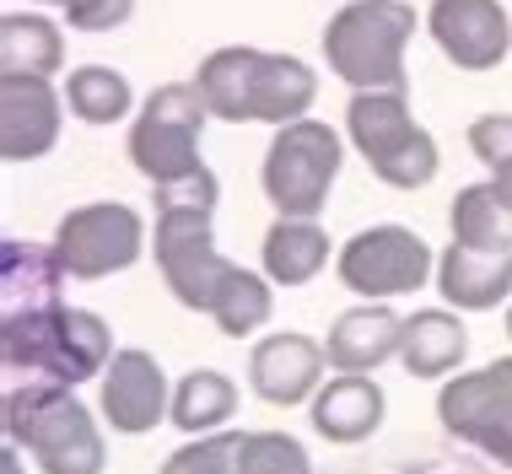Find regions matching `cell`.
I'll return each mask as SVG.
<instances>
[{
  "instance_id": "obj_27",
  "label": "cell",
  "mask_w": 512,
  "mask_h": 474,
  "mask_svg": "<svg viewBox=\"0 0 512 474\" xmlns=\"http://www.w3.org/2000/svg\"><path fill=\"white\" fill-rule=\"evenodd\" d=\"M469 151L491 167H512V114H486L469 124Z\"/></svg>"
},
{
  "instance_id": "obj_23",
  "label": "cell",
  "mask_w": 512,
  "mask_h": 474,
  "mask_svg": "<svg viewBox=\"0 0 512 474\" xmlns=\"http://www.w3.org/2000/svg\"><path fill=\"white\" fill-rule=\"evenodd\" d=\"M238 410V388L232 378H221V372H189L184 383L173 388V426L178 431H211L221 426L227 415Z\"/></svg>"
},
{
  "instance_id": "obj_15",
  "label": "cell",
  "mask_w": 512,
  "mask_h": 474,
  "mask_svg": "<svg viewBox=\"0 0 512 474\" xmlns=\"http://www.w3.org/2000/svg\"><path fill=\"white\" fill-rule=\"evenodd\" d=\"M318 378H324V345H313L308 334H270L248 356V383L270 404H302Z\"/></svg>"
},
{
  "instance_id": "obj_10",
  "label": "cell",
  "mask_w": 512,
  "mask_h": 474,
  "mask_svg": "<svg viewBox=\"0 0 512 474\" xmlns=\"http://www.w3.org/2000/svg\"><path fill=\"white\" fill-rule=\"evenodd\" d=\"M437 415L459 442H475L480 453L512 469V361L453 378L437 399Z\"/></svg>"
},
{
  "instance_id": "obj_20",
  "label": "cell",
  "mask_w": 512,
  "mask_h": 474,
  "mask_svg": "<svg viewBox=\"0 0 512 474\" xmlns=\"http://www.w3.org/2000/svg\"><path fill=\"white\" fill-rule=\"evenodd\" d=\"M65 65V38L44 17H0V76H54Z\"/></svg>"
},
{
  "instance_id": "obj_16",
  "label": "cell",
  "mask_w": 512,
  "mask_h": 474,
  "mask_svg": "<svg viewBox=\"0 0 512 474\" xmlns=\"http://www.w3.org/2000/svg\"><path fill=\"white\" fill-rule=\"evenodd\" d=\"M313 426L329 442H362L383 426V388L367 372H340L313 394Z\"/></svg>"
},
{
  "instance_id": "obj_19",
  "label": "cell",
  "mask_w": 512,
  "mask_h": 474,
  "mask_svg": "<svg viewBox=\"0 0 512 474\" xmlns=\"http://www.w3.org/2000/svg\"><path fill=\"white\" fill-rule=\"evenodd\" d=\"M464 324L448 313H415L405 318V340H399V361H405L410 378H442L464 361Z\"/></svg>"
},
{
  "instance_id": "obj_31",
  "label": "cell",
  "mask_w": 512,
  "mask_h": 474,
  "mask_svg": "<svg viewBox=\"0 0 512 474\" xmlns=\"http://www.w3.org/2000/svg\"><path fill=\"white\" fill-rule=\"evenodd\" d=\"M507 334H512V313H507Z\"/></svg>"
},
{
  "instance_id": "obj_2",
  "label": "cell",
  "mask_w": 512,
  "mask_h": 474,
  "mask_svg": "<svg viewBox=\"0 0 512 474\" xmlns=\"http://www.w3.org/2000/svg\"><path fill=\"white\" fill-rule=\"evenodd\" d=\"M195 87L216 119L232 124H297L302 108L313 103L318 81L292 54H265V49H216L200 65Z\"/></svg>"
},
{
  "instance_id": "obj_25",
  "label": "cell",
  "mask_w": 512,
  "mask_h": 474,
  "mask_svg": "<svg viewBox=\"0 0 512 474\" xmlns=\"http://www.w3.org/2000/svg\"><path fill=\"white\" fill-rule=\"evenodd\" d=\"M238 474H313L308 453L286 431H243L238 448Z\"/></svg>"
},
{
  "instance_id": "obj_30",
  "label": "cell",
  "mask_w": 512,
  "mask_h": 474,
  "mask_svg": "<svg viewBox=\"0 0 512 474\" xmlns=\"http://www.w3.org/2000/svg\"><path fill=\"white\" fill-rule=\"evenodd\" d=\"M6 474H17V453H6Z\"/></svg>"
},
{
  "instance_id": "obj_3",
  "label": "cell",
  "mask_w": 512,
  "mask_h": 474,
  "mask_svg": "<svg viewBox=\"0 0 512 474\" xmlns=\"http://www.w3.org/2000/svg\"><path fill=\"white\" fill-rule=\"evenodd\" d=\"M415 11L405 0H351L324 27V60L356 92H405V44Z\"/></svg>"
},
{
  "instance_id": "obj_18",
  "label": "cell",
  "mask_w": 512,
  "mask_h": 474,
  "mask_svg": "<svg viewBox=\"0 0 512 474\" xmlns=\"http://www.w3.org/2000/svg\"><path fill=\"white\" fill-rule=\"evenodd\" d=\"M437 286L453 308L464 313H486L512 291V254H480V248L453 243L437 259Z\"/></svg>"
},
{
  "instance_id": "obj_7",
  "label": "cell",
  "mask_w": 512,
  "mask_h": 474,
  "mask_svg": "<svg viewBox=\"0 0 512 474\" xmlns=\"http://www.w3.org/2000/svg\"><path fill=\"white\" fill-rule=\"evenodd\" d=\"M351 141L367 167L394 189H421L437 178V141L410 119L405 92H356L351 97Z\"/></svg>"
},
{
  "instance_id": "obj_28",
  "label": "cell",
  "mask_w": 512,
  "mask_h": 474,
  "mask_svg": "<svg viewBox=\"0 0 512 474\" xmlns=\"http://www.w3.org/2000/svg\"><path fill=\"white\" fill-rule=\"evenodd\" d=\"M71 27L76 33H108V27H124L135 11V0H71Z\"/></svg>"
},
{
  "instance_id": "obj_17",
  "label": "cell",
  "mask_w": 512,
  "mask_h": 474,
  "mask_svg": "<svg viewBox=\"0 0 512 474\" xmlns=\"http://www.w3.org/2000/svg\"><path fill=\"white\" fill-rule=\"evenodd\" d=\"M399 340H405V318H394L389 308H351L335 318L324 356L340 372H372L389 356H399Z\"/></svg>"
},
{
  "instance_id": "obj_21",
  "label": "cell",
  "mask_w": 512,
  "mask_h": 474,
  "mask_svg": "<svg viewBox=\"0 0 512 474\" xmlns=\"http://www.w3.org/2000/svg\"><path fill=\"white\" fill-rule=\"evenodd\" d=\"M324 259H329V237L313 227V221H275V227L265 232V270H270V281H281V286H302V281H313L318 270H324Z\"/></svg>"
},
{
  "instance_id": "obj_22",
  "label": "cell",
  "mask_w": 512,
  "mask_h": 474,
  "mask_svg": "<svg viewBox=\"0 0 512 474\" xmlns=\"http://www.w3.org/2000/svg\"><path fill=\"white\" fill-rule=\"evenodd\" d=\"M453 243L480 254H512V211L502 205L496 184H469L453 200Z\"/></svg>"
},
{
  "instance_id": "obj_12",
  "label": "cell",
  "mask_w": 512,
  "mask_h": 474,
  "mask_svg": "<svg viewBox=\"0 0 512 474\" xmlns=\"http://www.w3.org/2000/svg\"><path fill=\"white\" fill-rule=\"evenodd\" d=\"M426 27L459 71H491V65H502L512 44V22L502 0H437L426 11Z\"/></svg>"
},
{
  "instance_id": "obj_8",
  "label": "cell",
  "mask_w": 512,
  "mask_h": 474,
  "mask_svg": "<svg viewBox=\"0 0 512 474\" xmlns=\"http://www.w3.org/2000/svg\"><path fill=\"white\" fill-rule=\"evenodd\" d=\"M340 173V135L318 119L281 124L265 157V194L286 221H313Z\"/></svg>"
},
{
  "instance_id": "obj_5",
  "label": "cell",
  "mask_w": 512,
  "mask_h": 474,
  "mask_svg": "<svg viewBox=\"0 0 512 474\" xmlns=\"http://www.w3.org/2000/svg\"><path fill=\"white\" fill-rule=\"evenodd\" d=\"M6 437L27 448L44 474H103L108 453L92 415L65 394V383H38L6 394Z\"/></svg>"
},
{
  "instance_id": "obj_24",
  "label": "cell",
  "mask_w": 512,
  "mask_h": 474,
  "mask_svg": "<svg viewBox=\"0 0 512 474\" xmlns=\"http://www.w3.org/2000/svg\"><path fill=\"white\" fill-rule=\"evenodd\" d=\"M65 103H71V114L87 119V124H114V119L130 114V81L119 71H108V65H81V71H71V81H65Z\"/></svg>"
},
{
  "instance_id": "obj_11",
  "label": "cell",
  "mask_w": 512,
  "mask_h": 474,
  "mask_svg": "<svg viewBox=\"0 0 512 474\" xmlns=\"http://www.w3.org/2000/svg\"><path fill=\"white\" fill-rule=\"evenodd\" d=\"M426 270H432V248L410 227H367L340 254V281L351 291H362V297L415 291V286H426Z\"/></svg>"
},
{
  "instance_id": "obj_32",
  "label": "cell",
  "mask_w": 512,
  "mask_h": 474,
  "mask_svg": "<svg viewBox=\"0 0 512 474\" xmlns=\"http://www.w3.org/2000/svg\"><path fill=\"white\" fill-rule=\"evenodd\" d=\"M60 6H71V0H60Z\"/></svg>"
},
{
  "instance_id": "obj_1",
  "label": "cell",
  "mask_w": 512,
  "mask_h": 474,
  "mask_svg": "<svg viewBox=\"0 0 512 474\" xmlns=\"http://www.w3.org/2000/svg\"><path fill=\"white\" fill-rule=\"evenodd\" d=\"M211 211H216V173L157 189V270L184 308L211 313L227 340H243L248 329H259L270 318V286L259 275H248L243 264L216 254Z\"/></svg>"
},
{
  "instance_id": "obj_26",
  "label": "cell",
  "mask_w": 512,
  "mask_h": 474,
  "mask_svg": "<svg viewBox=\"0 0 512 474\" xmlns=\"http://www.w3.org/2000/svg\"><path fill=\"white\" fill-rule=\"evenodd\" d=\"M238 448H243L238 431H227V437H200V442H189V448H178L168 464H162V474H238Z\"/></svg>"
},
{
  "instance_id": "obj_4",
  "label": "cell",
  "mask_w": 512,
  "mask_h": 474,
  "mask_svg": "<svg viewBox=\"0 0 512 474\" xmlns=\"http://www.w3.org/2000/svg\"><path fill=\"white\" fill-rule=\"evenodd\" d=\"M108 324L87 308H38L0 318V356L6 367H38L54 383H87L108 367Z\"/></svg>"
},
{
  "instance_id": "obj_14",
  "label": "cell",
  "mask_w": 512,
  "mask_h": 474,
  "mask_svg": "<svg viewBox=\"0 0 512 474\" xmlns=\"http://www.w3.org/2000/svg\"><path fill=\"white\" fill-rule=\"evenodd\" d=\"M103 415H108L114 431H124V437H141V431H151L162 421V415H173L168 378H162V367L146 351H119L114 361H108Z\"/></svg>"
},
{
  "instance_id": "obj_13",
  "label": "cell",
  "mask_w": 512,
  "mask_h": 474,
  "mask_svg": "<svg viewBox=\"0 0 512 474\" xmlns=\"http://www.w3.org/2000/svg\"><path fill=\"white\" fill-rule=\"evenodd\" d=\"M60 135V97L49 76H0V151L6 162L44 157Z\"/></svg>"
},
{
  "instance_id": "obj_29",
  "label": "cell",
  "mask_w": 512,
  "mask_h": 474,
  "mask_svg": "<svg viewBox=\"0 0 512 474\" xmlns=\"http://www.w3.org/2000/svg\"><path fill=\"white\" fill-rule=\"evenodd\" d=\"M491 184H496V194H502V205L512 211V167H496V178H491Z\"/></svg>"
},
{
  "instance_id": "obj_6",
  "label": "cell",
  "mask_w": 512,
  "mask_h": 474,
  "mask_svg": "<svg viewBox=\"0 0 512 474\" xmlns=\"http://www.w3.org/2000/svg\"><path fill=\"white\" fill-rule=\"evenodd\" d=\"M205 97L189 81H168L146 97L141 119L130 130V157L135 167L151 178L157 189L189 184V178H205L211 167L200 162V130H205Z\"/></svg>"
},
{
  "instance_id": "obj_9",
  "label": "cell",
  "mask_w": 512,
  "mask_h": 474,
  "mask_svg": "<svg viewBox=\"0 0 512 474\" xmlns=\"http://www.w3.org/2000/svg\"><path fill=\"white\" fill-rule=\"evenodd\" d=\"M146 227L130 205H81L54 232V259L76 281H103L114 270H130L141 259Z\"/></svg>"
}]
</instances>
